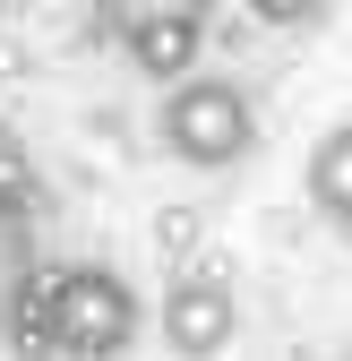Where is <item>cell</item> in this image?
<instances>
[{
	"label": "cell",
	"mask_w": 352,
	"mask_h": 361,
	"mask_svg": "<svg viewBox=\"0 0 352 361\" xmlns=\"http://www.w3.org/2000/svg\"><path fill=\"white\" fill-rule=\"evenodd\" d=\"M155 129H163V147L181 155L189 172H224V164H241L249 147H258V104L241 95L232 78H172L163 86V112H155Z\"/></svg>",
	"instance_id": "1"
},
{
	"label": "cell",
	"mask_w": 352,
	"mask_h": 361,
	"mask_svg": "<svg viewBox=\"0 0 352 361\" xmlns=\"http://www.w3.org/2000/svg\"><path fill=\"white\" fill-rule=\"evenodd\" d=\"M129 336H138V293L120 267H61L52 353H129Z\"/></svg>",
	"instance_id": "2"
},
{
	"label": "cell",
	"mask_w": 352,
	"mask_h": 361,
	"mask_svg": "<svg viewBox=\"0 0 352 361\" xmlns=\"http://www.w3.org/2000/svg\"><path fill=\"white\" fill-rule=\"evenodd\" d=\"M241 336V301L232 284H215V276H181L163 293V344L172 353H224Z\"/></svg>",
	"instance_id": "3"
},
{
	"label": "cell",
	"mask_w": 352,
	"mask_h": 361,
	"mask_svg": "<svg viewBox=\"0 0 352 361\" xmlns=\"http://www.w3.org/2000/svg\"><path fill=\"white\" fill-rule=\"evenodd\" d=\"M198 43H206V18H146V26H129V35H120V52L138 61L146 78L172 86V78H189V69H198Z\"/></svg>",
	"instance_id": "4"
},
{
	"label": "cell",
	"mask_w": 352,
	"mask_h": 361,
	"mask_svg": "<svg viewBox=\"0 0 352 361\" xmlns=\"http://www.w3.org/2000/svg\"><path fill=\"white\" fill-rule=\"evenodd\" d=\"M310 198H318V215H335L352 233V121H335L310 147Z\"/></svg>",
	"instance_id": "5"
},
{
	"label": "cell",
	"mask_w": 352,
	"mask_h": 361,
	"mask_svg": "<svg viewBox=\"0 0 352 361\" xmlns=\"http://www.w3.org/2000/svg\"><path fill=\"white\" fill-rule=\"evenodd\" d=\"M26 267H34V224H26V207H0V344H9V310H18Z\"/></svg>",
	"instance_id": "6"
},
{
	"label": "cell",
	"mask_w": 352,
	"mask_h": 361,
	"mask_svg": "<svg viewBox=\"0 0 352 361\" xmlns=\"http://www.w3.org/2000/svg\"><path fill=\"white\" fill-rule=\"evenodd\" d=\"M146 18H215V0H95V35H112V43Z\"/></svg>",
	"instance_id": "7"
},
{
	"label": "cell",
	"mask_w": 352,
	"mask_h": 361,
	"mask_svg": "<svg viewBox=\"0 0 352 361\" xmlns=\"http://www.w3.org/2000/svg\"><path fill=\"white\" fill-rule=\"evenodd\" d=\"M0 207H34V155L9 121H0Z\"/></svg>",
	"instance_id": "8"
},
{
	"label": "cell",
	"mask_w": 352,
	"mask_h": 361,
	"mask_svg": "<svg viewBox=\"0 0 352 361\" xmlns=\"http://www.w3.org/2000/svg\"><path fill=\"white\" fill-rule=\"evenodd\" d=\"M249 18H258V26H275V35H292V26H318V18H327V0H249Z\"/></svg>",
	"instance_id": "9"
}]
</instances>
